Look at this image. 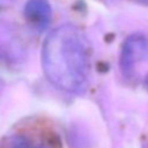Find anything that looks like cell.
I'll return each instance as SVG.
<instances>
[{
    "label": "cell",
    "instance_id": "obj_1",
    "mask_svg": "<svg viewBox=\"0 0 148 148\" xmlns=\"http://www.w3.org/2000/svg\"><path fill=\"white\" fill-rule=\"evenodd\" d=\"M43 69L59 89L82 94L89 81V45L81 30L72 24L53 29L42 51Z\"/></svg>",
    "mask_w": 148,
    "mask_h": 148
},
{
    "label": "cell",
    "instance_id": "obj_2",
    "mask_svg": "<svg viewBox=\"0 0 148 148\" xmlns=\"http://www.w3.org/2000/svg\"><path fill=\"white\" fill-rule=\"evenodd\" d=\"M148 59V40L142 35H133L125 44L121 52V69L125 74L133 72L138 62Z\"/></svg>",
    "mask_w": 148,
    "mask_h": 148
},
{
    "label": "cell",
    "instance_id": "obj_3",
    "mask_svg": "<svg viewBox=\"0 0 148 148\" xmlns=\"http://www.w3.org/2000/svg\"><path fill=\"white\" fill-rule=\"evenodd\" d=\"M24 15L30 25L37 30H44L52 17L51 6L47 0H29L24 8Z\"/></svg>",
    "mask_w": 148,
    "mask_h": 148
},
{
    "label": "cell",
    "instance_id": "obj_4",
    "mask_svg": "<svg viewBox=\"0 0 148 148\" xmlns=\"http://www.w3.org/2000/svg\"><path fill=\"white\" fill-rule=\"evenodd\" d=\"M12 148H47L45 143H36L25 135H15L12 141Z\"/></svg>",
    "mask_w": 148,
    "mask_h": 148
},
{
    "label": "cell",
    "instance_id": "obj_5",
    "mask_svg": "<svg viewBox=\"0 0 148 148\" xmlns=\"http://www.w3.org/2000/svg\"><path fill=\"white\" fill-rule=\"evenodd\" d=\"M147 86H148V77H147Z\"/></svg>",
    "mask_w": 148,
    "mask_h": 148
}]
</instances>
